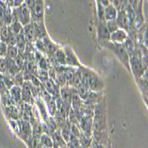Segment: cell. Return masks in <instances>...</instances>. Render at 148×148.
Wrapping results in <instances>:
<instances>
[{
    "label": "cell",
    "instance_id": "11",
    "mask_svg": "<svg viewBox=\"0 0 148 148\" xmlns=\"http://www.w3.org/2000/svg\"><path fill=\"white\" fill-rule=\"evenodd\" d=\"M33 12L36 17L40 18L43 16L44 13V5L42 0H35L33 5Z\"/></svg>",
    "mask_w": 148,
    "mask_h": 148
},
{
    "label": "cell",
    "instance_id": "30",
    "mask_svg": "<svg viewBox=\"0 0 148 148\" xmlns=\"http://www.w3.org/2000/svg\"><path fill=\"white\" fill-rule=\"evenodd\" d=\"M38 75H39L38 76H39L40 80H41L42 82H45V80H47L49 78L48 72H47V70H45V69H40Z\"/></svg>",
    "mask_w": 148,
    "mask_h": 148
},
{
    "label": "cell",
    "instance_id": "34",
    "mask_svg": "<svg viewBox=\"0 0 148 148\" xmlns=\"http://www.w3.org/2000/svg\"><path fill=\"white\" fill-rule=\"evenodd\" d=\"M70 132H71V134H73V135H74V136H75V137H78V136L80 135V133H79V130H78L77 127H76V126H75V124H73V125H72Z\"/></svg>",
    "mask_w": 148,
    "mask_h": 148
},
{
    "label": "cell",
    "instance_id": "37",
    "mask_svg": "<svg viewBox=\"0 0 148 148\" xmlns=\"http://www.w3.org/2000/svg\"><path fill=\"white\" fill-rule=\"evenodd\" d=\"M109 1H110V3H111V2H112V1H113V0H109Z\"/></svg>",
    "mask_w": 148,
    "mask_h": 148
},
{
    "label": "cell",
    "instance_id": "5",
    "mask_svg": "<svg viewBox=\"0 0 148 148\" xmlns=\"http://www.w3.org/2000/svg\"><path fill=\"white\" fill-rule=\"evenodd\" d=\"M131 66L133 73L135 74L137 76H140L142 72H143V66L137 57H131L130 58V68Z\"/></svg>",
    "mask_w": 148,
    "mask_h": 148
},
{
    "label": "cell",
    "instance_id": "14",
    "mask_svg": "<svg viewBox=\"0 0 148 148\" xmlns=\"http://www.w3.org/2000/svg\"><path fill=\"white\" fill-rule=\"evenodd\" d=\"M15 45H16V47L18 48L19 51L22 52L24 51V49L26 47V39H25L24 35H23V32L16 35V36H15Z\"/></svg>",
    "mask_w": 148,
    "mask_h": 148
},
{
    "label": "cell",
    "instance_id": "27",
    "mask_svg": "<svg viewBox=\"0 0 148 148\" xmlns=\"http://www.w3.org/2000/svg\"><path fill=\"white\" fill-rule=\"evenodd\" d=\"M37 105L39 106V108H40V111H41V114H42V116L43 118L45 119V121H48V117L46 116V114H47V111L45 109V106H44V103L41 101V100H37Z\"/></svg>",
    "mask_w": 148,
    "mask_h": 148
},
{
    "label": "cell",
    "instance_id": "20",
    "mask_svg": "<svg viewBox=\"0 0 148 148\" xmlns=\"http://www.w3.org/2000/svg\"><path fill=\"white\" fill-rule=\"evenodd\" d=\"M18 51H19L18 48L15 45H9L6 50V53L8 54V57L10 59H15L18 55Z\"/></svg>",
    "mask_w": 148,
    "mask_h": 148
},
{
    "label": "cell",
    "instance_id": "6",
    "mask_svg": "<svg viewBox=\"0 0 148 148\" xmlns=\"http://www.w3.org/2000/svg\"><path fill=\"white\" fill-rule=\"evenodd\" d=\"M117 9L110 3L106 6H104V18L105 21H113L116 19L117 16Z\"/></svg>",
    "mask_w": 148,
    "mask_h": 148
},
{
    "label": "cell",
    "instance_id": "21",
    "mask_svg": "<svg viewBox=\"0 0 148 148\" xmlns=\"http://www.w3.org/2000/svg\"><path fill=\"white\" fill-rule=\"evenodd\" d=\"M40 142H41V145L45 147H52V145H53L52 140L51 139V138L49 136L46 135V134H43L41 136Z\"/></svg>",
    "mask_w": 148,
    "mask_h": 148
},
{
    "label": "cell",
    "instance_id": "1",
    "mask_svg": "<svg viewBox=\"0 0 148 148\" xmlns=\"http://www.w3.org/2000/svg\"><path fill=\"white\" fill-rule=\"evenodd\" d=\"M109 47L114 51L117 58L123 62V64L130 70V56L127 52L125 47L123 44H111L109 45Z\"/></svg>",
    "mask_w": 148,
    "mask_h": 148
},
{
    "label": "cell",
    "instance_id": "28",
    "mask_svg": "<svg viewBox=\"0 0 148 148\" xmlns=\"http://www.w3.org/2000/svg\"><path fill=\"white\" fill-rule=\"evenodd\" d=\"M123 45L125 47V49H126V51H127L128 53H130L131 51H133V50H134V45H133L131 40H130V39L127 38L126 41Z\"/></svg>",
    "mask_w": 148,
    "mask_h": 148
},
{
    "label": "cell",
    "instance_id": "33",
    "mask_svg": "<svg viewBox=\"0 0 148 148\" xmlns=\"http://www.w3.org/2000/svg\"><path fill=\"white\" fill-rule=\"evenodd\" d=\"M7 45L5 42H0V56H4L6 53Z\"/></svg>",
    "mask_w": 148,
    "mask_h": 148
},
{
    "label": "cell",
    "instance_id": "35",
    "mask_svg": "<svg viewBox=\"0 0 148 148\" xmlns=\"http://www.w3.org/2000/svg\"><path fill=\"white\" fill-rule=\"evenodd\" d=\"M99 3L100 5H102L103 6H106L107 5L110 4V1L109 0H99Z\"/></svg>",
    "mask_w": 148,
    "mask_h": 148
},
{
    "label": "cell",
    "instance_id": "31",
    "mask_svg": "<svg viewBox=\"0 0 148 148\" xmlns=\"http://www.w3.org/2000/svg\"><path fill=\"white\" fill-rule=\"evenodd\" d=\"M70 135H71V133L69 131V129H66V128H64L62 130V132H61V136L63 138V139L66 142H69V138H70Z\"/></svg>",
    "mask_w": 148,
    "mask_h": 148
},
{
    "label": "cell",
    "instance_id": "8",
    "mask_svg": "<svg viewBox=\"0 0 148 148\" xmlns=\"http://www.w3.org/2000/svg\"><path fill=\"white\" fill-rule=\"evenodd\" d=\"M66 52H65V55H66V64L73 66H80L77 59L74 55V53L72 52V51L70 49H69V48H66Z\"/></svg>",
    "mask_w": 148,
    "mask_h": 148
},
{
    "label": "cell",
    "instance_id": "25",
    "mask_svg": "<svg viewBox=\"0 0 148 148\" xmlns=\"http://www.w3.org/2000/svg\"><path fill=\"white\" fill-rule=\"evenodd\" d=\"M106 27L107 29H108L110 34L114 31H115L116 29H119V26H118V23L116 21V20H113V21H106Z\"/></svg>",
    "mask_w": 148,
    "mask_h": 148
},
{
    "label": "cell",
    "instance_id": "16",
    "mask_svg": "<svg viewBox=\"0 0 148 148\" xmlns=\"http://www.w3.org/2000/svg\"><path fill=\"white\" fill-rule=\"evenodd\" d=\"M77 94L81 99H86L89 96V88L86 85L81 84L77 87Z\"/></svg>",
    "mask_w": 148,
    "mask_h": 148
},
{
    "label": "cell",
    "instance_id": "3",
    "mask_svg": "<svg viewBox=\"0 0 148 148\" xmlns=\"http://www.w3.org/2000/svg\"><path fill=\"white\" fill-rule=\"evenodd\" d=\"M127 38H128L127 32L124 29H118L110 34L109 40H111V41L114 44H123L126 41Z\"/></svg>",
    "mask_w": 148,
    "mask_h": 148
},
{
    "label": "cell",
    "instance_id": "17",
    "mask_svg": "<svg viewBox=\"0 0 148 148\" xmlns=\"http://www.w3.org/2000/svg\"><path fill=\"white\" fill-rule=\"evenodd\" d=\"M54 54V59L55 60L61 65H65L66 64V55H65V52L61 50L57 49L55 51V52L53 53Z\"/></svg>",
    "mask_w": 148,
    "mask_h": 148
},
{
    "label": "cell",
    "instance_id": "2",
    "mask_svg": "<svg viewBox=\"0 0 148 148\" xmlns=\"http://www.w3.org/2000/svg\"><path fill=\"white\" fill-rule=\"evenodd\" d=\"M18 21L22 24V26H25L29 24L30 21V12L29 9V6L27 4H22L19 8H18Z\"/></svg>",
    "mask_w": 148,
    "mask_h": 148
},
{
    "label": "cell",
    "instance_id": "13",
    "mask_svg": "<svg viewBox=\"0 0 148 148\" xmlns=\"http://www.w3.org/2000/svg\"><path fill=\"white\" fill-rule=\"evenodd\" d=\"M34 24V30H35V36L36 37L42 39L43 37H45L46 36V32H45V29L43 26V24H40L39 22H35Z\"/></svg>",
    "mask_w": 148,
    "mask_h": 148
},
{
    "label": "cell",
    "instance_id": "29",
    "mask_svg": "<svg viewBox=\"0 0 148 148\" xmlns=\"http://www.w3.org/2000/svg\"><path fill=\"white\" fill-rule=\"evenodd\" d=\"M7 66H8V64H7V60L5 59V58H0V72H5L7 70Z\"/></svg>",
    "mask_w": 148,
    "mask_h": 148
},
{
    "label": "cell",
    "instance_id": "23",
    "mask_svg": "<svg viewBox=\"0 0 148 148\" xmlns=\"http://www.w3.org/2000/svg\"><path fill=\"white\" fill-rule=\"evenodd\" d=\"M53 141H54V144L58 145H61V146H64L66 145V142L65 140L63 139L61 134L59 133V132H56L53 134Z\"/></svg>",
    "mask_w": 148,
    "mask_h": 148
},
{
    "label": "cell",
    "instance_id": "26",
    "mask_svg": "<svg viewBox=\"0 0 148 148\" xmlns=\"http://www.w3.org/2000/svg\"><path fill=\"white\" fill-rule=\"evenodd\" d=\"M90 124H91V120L90 118H85L82 120V129L85 132L90 130Z\"/></svg>",
    "mask_w": 148,
    "mask_h": 148
},
{
    "label": "cell",
    "instance_id": "19",
    "mask_svg": "<svg viewBox=\"0 0 148 148\" xmlns=\"http://www.w3.org/2000/svg\"><path fill=\"white\" fill-rule=\"evenodd\" d=\"M71 84L75 87H78L81 84H82V73L80 71L75 72L71 80Z\"/></svg>",
    "mask_w": 148,
    "mask_h": 148
},
{
    "label": "cell",
    "instance_id": "22",
    "mask_svg": "<svg viewBox=\"0 0 148 148\" xmlns=\"http://www.w3.org/2000/svg\"><path fill=\"white\" fill-rule=\"evenodd\" d=\"M80 103H81V99L80 97L78 96V94L75 93L73 90H72V99H71V104L74 107L75 110H77L80 106Z\"/></svg>",
    "mask_w": 148,
    "mask_h": 148
},
{
    "label": "cell",
    "instance_id": "36",
    "mask_svg": "<svg viewBox=\"0 0 148 148\" xmlns=\"http://www.w3.org/2000/svg\"><path fill=\"white\" fill-rule=\"evenodd\" d=\"M20 77H21V83H20V84H22V75H20ZM18 81H19V75H16V82H18Z\"/></svg>",
    "mask_w": 148,
    "mask_h": 148
},
{
    "label": "cell",
    "instance_id": "4",
    "mask_svg": "<svg viewBox=\"0 0 148 148\" xmlns=\"http://www.w3.org/2000/svg\"><path fill=\"white\" fill-rule=\"evenodd\" d=\"M44 83V86L45 90L51 94V96L53 97H58L59 96V93H60V90L58 88V86L56 85V84L54 83V81L51 78H48L47 80H45Z\"/></svg>",
    "mask_w": 148,
    "mask_h": 148
},
{
    "label": "cell",
    "instance_id": "15",
    "mask_svg": "<svg viewBox=\"0 0 148 148\" xmlns=\"http://www.w3.org/2000/svg\"><path fill=\"white\" fill-rule=\"evenodd\" d=\"M42 40H43V42H44V45H45L46 52H49V53H54L55 51L57 50V46H56L54 44H53L46 36H45V37H43Z\"/></svg>",
    "mask_w": 148,
    "mask_h": 148
},
{
    "label": "cell",
    "instance_id": "12",
    "mask_svg": "<svg viewBox=\"0 0 148 148\" xmlns=\"http://www.w3.org/2000/svg\"><path fill=\"white\" fill-rule=\"evenodd\" d=\"M99 36L101 40H109L110 39V32L106 27V24L101 23L99 27Z\"/></svg>",
    "mask_w": 148,
    "mask_h": 148
},
{
    "label": "cell",
    "instance_id": "32",
    "mask_svg": "<svg viewBox=\"0 0 148 148\" xmlns=\"http://www.w3.org/2000/svg\"><path fill=\"white\" fill-rule=\"evenodd\" d=\"M36 47L38 48L39 51H41L43 52H46V50H45V45H44V42H43V40H36Z\"/></svg>",
    "mask_w": 148,
    "mask_h": 148
},
{
    "label": "cell",
    "instance_id": "24",
    "mask_svg": "<svg viewBox=\"0 0 148 148\" xmlns=\"http://www.w3.org/2000/svg\"><path fill=\"white\" fill-rule=\"evenodd\" d=\"M11 94H12V97L16 101H19L21 97V89L18 86H14L11 89Z\"/></svg>",
    "mask_w": 148,
    "mask_h": 148
},
{
    "label": "cell",
    "instance_id": "9",
    "mask_svg": "<svg viewBox=\"0 0 148 148\" xmlns=\"http://www.w3.org/2000/svg\"><path fill=\"white\" fill-rule=\"evenodd\" d=\"M116 21L118 23V26H121L122 28L123 29H128V25H129V21H128V17L126 15L125 12L123 11H121L119 13H117V16H116Z\"/></svg>",
    "mask_w": 148,
    "mask_h": 148
},
{
    "label": "cell",
    "instance_id": "10",
    "mask_svg": "<svg viewBox=\"0 0 148 148\" xmlns=\"http://www.w3.org/2000/svg\"><path fill=\"white\" fill-rule=\"evenodd\" d=\"M61 99L66 104L69 105L71 104V99H72V90L69 87H64L60 89V90Z\"/></svg>",
    "mask_w": 148,
    "mask_h": 148
},
{
    "label": "cell",
    "instance_id": "7",
    "mask_svg": "<svg viewBox=\"0 0 148 148\" xmlns=\"http://www.w3.org/2000/svg\"><path fill=\"white\" fill-rule=\"evenodd\" d=\"M23 35L25 36V39L28 40L29 42L34 41V39L36 38L35 30H34V24L25 25L24 29H23Z\"/></svg>",
    "mask_w": 148,
    "mask_h": 148
},
{
    "label": "cell",
    "instance_id": "18",
    "mask_svg": "<svg viewBox=\"0 0 148 148\" xmlns=\"http://www.w3.org/2000/svg\"><path fill=\"white\" fill-rule=\"evenodd\" d=\"M11 30L12 32L14 34L15 36L20 34V33H22L23 32V27H22V24L19 21H13L12 26H11Z\"/></svg>",
    "mask_w": 148,
    "mask_h": 148
}]
</instances>
